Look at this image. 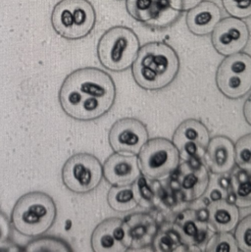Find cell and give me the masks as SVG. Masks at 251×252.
I'll return each mask as SVG.
<instances>
[{
    "instance_id": "6da1fadb",
    "label": "cell",
    "mask_w": 251,
    "mask_h": 252,
    "mask_svg": "<svg viewBox=\"0 0 251 252\" xmlns=\"http://www.w3.org/2000/svg\"><path fill=\"white\" fill-rule=\"evenodd\" d=\"M180 71V59L175 49L161 41L141 46L131 65V73L138 87L159 91L170 86Z\"/></svg>"
},
{
    "instance_id": "7a4b0ae2",
    "label": "cell",
    "mask_w": 251,
    "mask_h": 252,
    "mask_svg": "<svg viewBox=\"0 0 251 252\" xmlns=\"http://www.w3.org/2000/svg\"><path fill=\"white\" fill-rule=\"evenodd\" d=\"M56 217L57 207L53 198L43 191H31L15 203L11 225L22 236L38 238L54 225Z\"/></svg>"
},
{
    "instance_id": "3957f363",
    "label": "cell",
    "mask_w": 251,
    "mask_h": 252,
    "mask_svg": "<svg viewBox=\"0 0 251 252\" xmlns=\"http://www.w3.org/2000/svg\"><path fill=\"white\" fill-rule=\"evenodd\" d=\"M96 12L89 0H60L51 13V25L57 34L68 40L88 36L95 27Z\"/></svg>"
},
{
    "instance_id": "277c9868",
    "label": "cell",
    "mask_w": 251,
    "mask_h": 252,
    "mask_svg": "<svg viewBox=\"0 0 251 252\" xmlns=\"http://www.w3.org/2000/svg\"><path fill=\"white\" fill-rule=\"evenodd\" d=\"M139 48V39L131 29L116 26L107 30L99 38L97 57L105 69L123 72L132 65Z\"/></svg>"
},
{
    "instance_id": "5b68a950",
    "label": "cell",
    "mask_w": 251,
    "mask_h": 252,
    "mask_svg": "<svg viewBox=\"0 0 251 252\" xmlns=\"http://www.w3.org/2000/svg\"><path fill=\"white\" fill-rule=\"evenodd\" d=\"M141 174L150 180H161L174 173L180 165V153L173 141L165 137H155L141 147L138 152Z\"/></svg>"
},
{
    "instance_id": "8992f818",
    "label": "cell",
    "mask_w": 251,
    "mask_h": 252,
    "mask_svg": "<svg viewBox=\"0 0 251 252\" xmlns=\"http://www.w3.org/2000/svg\"><path fill=\"white\" fill-rule=\"evenodd\" d=\"M62 182L74 193L85 194L94 190L103 178L100 161L90 153H76L62 167Z\"/></svg>"
},
{
    "instance_id": "52a82bcc",
    "label": "cell",
    "mask_w": 251,
    "mask_h": 252,
    "mask_svg": "<svg viewBox=\"0 0 251 252\" xmlns=\"http://www.w3.org/2000/svg\"><path fill=\"white\" fill-rule=\"evenodd\" d=\"M219 91L230 99L244 97L251 91V56L238 52L221 62L216 72Z\"/></svg>"
},
{
    "instance_id": "ba28073f",
    "label": "cell",
    "mask_w": 251,
    "mask_h": 252,
    "mask_svg": "<svg viewBox=\"0 0 251 252\" xmlns=\"http://www.w3.org/2000/svg\"><path fill=\"white\" fill-rule=\"evenodd\" d=\"M84 96L114 100L116 86L109 74L95 67L80 68L70 73L64 80Z\"/></svg>"
},
{
    "instance_id": "9c48e42d",
    "label": "cell",
    "mask_w": 251,
    "mask_h": 252,
    "mask_svg": "<svg viewBox=\"0 0 251 252\" xmlns=\"http://www.w3.org/2000/svg\"><path fill=\"white\" fill-rule=\"evenodd\" d=\"M126 7L134 20L156 30L172 26L181 16L167 0H126Z\"/></svg>"
},
{
    "instance_id": "30bf717a",
    "label": "cell",
    "mask_w": 251,
    "mask_h": 252,
    "mask_svg": "<svg viewBox=\"0 0 251 252\" xmlns=\"http://www.w3.org/2000/svg\"><path fill=\"white\" fill-rule=\"evenodd\" d=\"M210 141L209 130L206 126L196 120L184 121L174 132L173 143L184 160L203 158Z\"/></svg>"
},
{
    "instance_id": "8fae6325",
    "label": "cell",
    "mask_w": 251,
    "mask_h": 252,
    "mask_svg": "<svg viewBox=\"0 0 251 252\" xmlns=\"http://www.w3.org/2000/svg\"><path fill=\"white\" fill-rule=\"evenodd\" d=\"M211 33L215 50L224 56L241 52L250 40L248 25L242 19L232 16L221 19Z\"/></svg>"
},
{
    "instance_id": "7c38bea8",
    "label": "cell",
    "mask_w": 251,
    "mask_h": 252,
    "mask_svg": "<svg viewBox=\"0 0 251 252\" xmlns=\"http://www.w3.org/2000/svg\"><path fill=\"white\" fill-rule=\"evenodd\" d=\"M111 148L121 154L136 155L148 140L145 125L134 118H123L113 124L109 131Z\"/></svg>"
},
{
    "instance_id": "4fadbf2b",
    "label": "cell",
    "mask_w": 251,
    "mask_h": 252,
    "mask_svg": "<svg viewBox=\"0 0 251 252\" xmlns=\"http://www.w3.org/2000/svg\"><path fill=\"white\" fill-rule=\"evenodd\" d=\"M91 244L94 252H126L131 248L128 226L119 218H108L96 226Z\"/></svg>"
},
{
    "instance_id": "5bb4252c",
    "label": "cell",
    "mask_w": 251,
    "mask_h": 252,
    "mask_svg": "<svg viewBox=\"0 0 251 252\" xmlns=\"http://www.w3.org/2000/svg\"><path fill=\"white\" fill-rule=\"evenodd\" d=\"M177 185L186 201H194L201 197L209 188L208 168L201 159L185 161L178 167Z\"/></svg>"
},
{
    "instance_id": "9a60e30c",
    "label": "cell",
    "mask_w": 251,
    "mask_h": 252,
    "mask_svg": "<svg viewBox=\"0 0 251 252\" xmlns=\"http://www.w3.org/2000/svg\"><path fill=\"white\" fill-rule=\"evenodd\" d=\"M102 168L103 177L111 186L132 185L141 175L135 155L115 152L106 159Z\"/></svg>"
},
{
    "instance_id": "2e32d148",
    "label": "cell",
    "mask_w": 251,
    "mask_h": 252,
    "mask_svg": "<svg viewBox=\"0 0 251 252\" xmlns=\"http://www.w3.org/2000/svg\"><path fill=\"white\" fill-rule=\"evenodd\" d=\"M204 163L215 175L230 173L236 164L235 144L227 136L218 135L210 139L205 154Z\"/></svg>"
},
{
    "instance_id": "e0dca14e",
    "label": "cell",
    "mask_w": 251,
    "mask_h": 252,
    "mask_svg": "<svg viewBox=\"0 0 251 252\" xmlns=\"http://www.w3.org/2000/svg\"><path fill=\"white\" fill-rule=\"evenodd\" d=\"M221 18L220 7L212 1L203 0L188 10L186 22L190 32L195 35H206L213 32Z\"/></svg>"
},
{
    "instance_id": "ac0fdd59",
    "label": "cell",
    "mask_w": 251,
    "mask_h": 252,
    "mask_svg": "<svg viewBox=\"0 0 251 252\" xmlns=\"http://www.w3.org/2000/svg\"><path fill=\"white\" fill-rule=\"evenodd\" d=\"M206 211L207 226L215 233L231 232L240 222L239 207L228 199L211 201Z\"/></svg>"
},
{
    "instance_id": "d6986e66",
    "label": "cell",
    "mask_w": 251,
    "mask_h": 252,
    "mask_svg": "<svg viewBox=\"0 0 251 252\" xmlns=\"http://www.w3.org/2000/svg\"><path fill=\"white\" fill-rule=\"evenodd\" d=\"M174 227L183 244L206 245L209 240L207 222L201 220L195 211H186L180 214Z\"/></svg>"
},
{
    "instance_id": "ffe728a7",
    "label": "cell",
    "mask_w": 251,
    "mask_h": 252,
    "mask_svg": "<svg viewBox=\"0 0 251 252\" xmlns=\"http://www.w3.org/2000/svg\"><path fill=\"white\" fill-rule=\"evenodd\" d=\"M125 221L131 237V247L142 248L153 241L156 234V224L149 215L135 214Z\"/></svg>"
},
{
    "instance_id": "44dd1931",
    "label": "cell",
    "mask_w": 251,
    "mask_h": 252,
    "mask_svg": "<svg viewBox=\"0 0 251 252\" xmlns=\"http://www.w3.org/2000/svg\"><path fill=\"white\" fill-rule=\"evenodd\" d=\"M234 203L240 208L251 206V169L237 168L230 179Z\"/></svg>"
},
{
    "instance_id": "7402d4cb",
    "label": "cell",
    "mask_w": 251,
    "mask_h": 252,
    "mask_svg": "<svg viewBox=\"0 0 251 252\" xmlns=\"http://www.w3.org/2000/svg\"><path fill=\"white\" fill-rule=\"evenodd\" d=\"M107 202L116 212H128L138 205L132 185L112 186L107 194Z\"/></svg>"
},
{
    "instance_id": "603a6c76",
    "label": "cell",
    "mask_w": 251,
    "mask_h": 252,
    "mask_svg": "<svg viewBox=\"0 0 251 252\" xmlns=\"http://www.w3.org/2000/svg\"><path fill=\"white\" fill-rule=\"evenodd\" d=\"M24 250L27 252H71L72 248L62 240L44 237L30 242Z\"/></svg>"
},
{
    "instance_id": "cb8c5ba5",
    "label": "cell",
    "mask_w": 251,
    "mask_h": 252,
    "mask_svg": "<svg viewBox=\"0 0 251 252\" xmlns=\"http://www.w3.org/2000/svg\"><path fill=\"white\" fill-rule=\"evenodd\" d=\"M206 252H239V247L235 236L230 232L216 233L205 245Z\"/></svg>"
},
{
    "instance_id": "d4e9b609",
    "label": "cell",
    "mask_w": 251,
    "mask_h": 252,
    "mask_svg": "<svg viewBox=\"0 0 251 252\" xmlns=\"http://www.w3.org/2000/svg\"><path fill=\"white\" fill-rule=\"evenodd\" d=\"M235 159L239 167L251 169V133L242 136L237 141Z\"/></svg>"
},
{
    "instance_id": "484cf974",
    "label": "cell",
    "mask_w": 251,
    "mask_h": 252,
    "mask_svg": "<svg viewBox=\"0 0 251 252\" xmlns=\"http://www.w3.org/2000/svg\"><path fill=\"white\" fill-rule=\"evenodd\" d=\"M236 228L235 238L239 250L251 252V214L239 222Z\"/></svg>"
},
{
    "instance_id": "4316f807",
    "label": "cell",
    "mask_w": 251,
    "mask_h": 252,
    "mask_svg": "<svg viewBox=\"0 0 251 252\" xmlns=\"http://www.w3.org/2000/svg\"><path fill=\"white\" fill-rule=\"evenodd\" d=\"M222 3L232 17L246 19L251 16V0H222Z\"/></svg>"
},
{
    "instance_id": "83f0119b",
    "label": "cell",
    "mask_w": 251,
    "mask_h": 252,
    "mask_svg": "<svg viewBox=\"0 0 251 252\" xmlns=\"http://www.w3.org/2000/svg\"><path fill=\"white\" fill-rule=\"evenodd\" d=\"M178 242H181L178 234L175 238L170 234H160L153 239L154 250L157 252H173L179 250L177 245Z\"/></svg>"
},
{
    "instance_id": "f1b7e54d",
    "label": "cell",
    "mask_w": 251,
    "mask_h": 252,
    "mask_svg": "<svg viewBox=\"0 0 251 252\" xmlns=\"http://www.w3.org/2000/svg\"><path fill=\"white\" fill-rule=\"evenodd\" d=\"M11 238V223L6 215L0 211V249L7 245Z\"/></svg>"
},
{
    "instance_id": "f546056e",
    "label": "cell",
    "mask_w": 251,
    "mask_h": 252,
    "mask_svg": "<svg viewBox=\"0 0 251 252\" xmlns=\"http://www.w3.org/2000/svg\"><path fill=\"white\" fill-rule=\"evenodd\" d=\"M169 4L176 10L183 12L188 11L203 0H167Z\"/></svg>"
},
{
    "instance_id": "4dcf8cb0",
    "label": "cell",
    "mask_w": 251,
    "mask_h": 252,
    "mask_svg": "<svg viewBox=\"0 0 251 252\" xmlns=\"http://www.w3.org/2000/svg\"><path fill=\"white\" fill-rule=\"evenodd\" d=\"M225 189L222 188V187H219V188H212L210 189V192H209V197L211 199V201H216V200H220V199H227L223 193H222V190H224Z\"/></svg>"
},
{
    "instance_id": "1f68e13d",
    "label": "cell",
    "mask_w": 251,
    "mask_h": 252,
    "mask_svg": "<svg viewBox=\"0 0 251 252\" xmlns=\"http://www.w3.org/2000/svg\"><path fill=\"white\" fill-rule=\"evenodd\" d=\"M244 116L246 121L251 126V94L248 97L244 105Z\"/></svg>"
}]
</instances>
